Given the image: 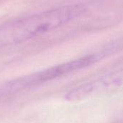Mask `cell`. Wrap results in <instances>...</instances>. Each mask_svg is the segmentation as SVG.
<instances>
[{"mask_svg":"<svg viewBox=\"0 0 123 123\" xmlns=\"http://www.w3.org/2000/svg\"><path fill=\"white\" fill-rule=\"evenodd\" d=\"M86 10L83 4L65 6L19 19L2 27L1 31L11 33L15 39L31 37L54 30L79 17Z\"/></svg>","mask_w":123,"mask_h":123,"instance_id":"cell-1","label":"cell"},{"mask_svg":"<svg viewBox=\"0 0 123 123\" xmlns=\"http://www.w3.org/2000/svg\"><path fill=\"white\" fill-rule=\"evenodd\" d=\"M96 60V55H89L71 62L65 63L63 64L50 68L45 71H40L27 77L21 78L14 81H12L6 86L5 89L7 92H10L25 89L29 86L53 79L73 71L89 66L95 62Z\"/></svg>","mask_w":123,"mask_h":123,"instance_id":"cell-2","label":"cell"}]
</instances>
